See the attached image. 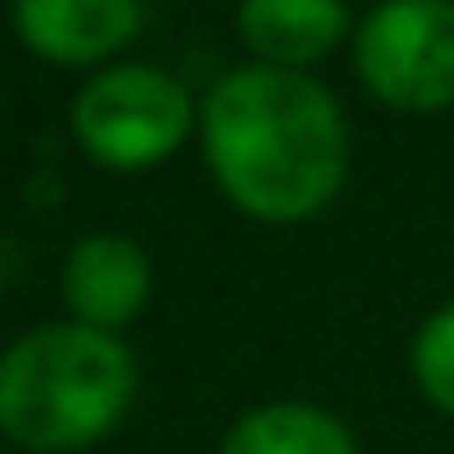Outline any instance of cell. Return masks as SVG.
<instances>
[{
	"label": "cell",
	"instance_id": "1",
	"mask_svg": "<svg viewBox=\"0 0 454 454\" xmlns=\"http://www.w3.org/2000/svg\"><path fill=\"white\" fill-rule=\"evenodd\" d=\"M196 155L242 219L288 231L340 201L351 178V121L322 75L236 64L201 92Z\"/></svg>",
	"mask_w": 454,
	"mask_h": 454
},
{
	"label": "cell",
	"instance_id": "2",
	"mask_svg": "<svg viewBox=\"0 0 454 454\" xmlns=\"http://www.w3.org/2000/svg\"><path fill=\"white\" fill-rule=\"evenodd\" d=\"M138 403V356L127 333L81 322L23 328L0 351V437L29 454H87L110 443Z\"/></svg>",
	"mask_w": 454,
	"mask_h": 454
},
{
	"label": "cell",
	"instance_id": "3",
	"mask_svg": "<svg viewBox=\"0 0 454 454\" xmlns=\"http://www.w3.org/2000/svg\"><path fill=\"white\" fill-rule=\"evenodd\" d=\"M201 98L150 58H121L81 75L69 98V138L104 173H155L196 145Z\"/></svg>",
	"mask_w": 454,
	"mask_h": 454
},
{
	"label": "cell",
	"instance_id": "4",
	"mask_svg": "<svg viewBox=\"0 0 454 454\" xmlns=\"http://www.w3.org/2000/svg\"><path fill=\"white\" fill-rule=\"evenodd\" d=\"M351 75L391 115L454 110V0H380L351 29Z\"/></svg>",
	"mask_w": 454,
	"mask_h": 454
},
{
	"label": "cell",
	"instance_id": "5",
	"mask_svg": "<svg viewBox=\"0 0 454 454\" xmlns=\"http://www.w3.org/2000/svg\"><path fill=\"white\" fill-rule=\"evenodd\" d=\"M155 294V259L127 231H87L69 242L58 265V300L64 317L98 333H127L150 310Z\"/></svg>",
	"mask_w": 454,
	"mask_h": 454
},
{
	"label": "cell",
	"instance_id": "6",
	"mask_svg": "<svg viewBox=\"0 0 454 454\" xmlns=\"http://www.w3.org/2000/svg\"><path fill=\"white\" fill-rule=\"evenodd\" d=\"M12 35L35 64L92 75L133 58L145 35V0H12Z\"/></svg>",
	"mask_w": 454,
	"mask_h": 454
},
{
	"label": "cell",
	"instance_id": "7",
	"mask_svg": "<svg viewBox=\"0 0 454 454\" xmlns=\"http://www.w3.org/2000/svg\"><path fill=\"white\" fill-rule=\"evenodd\" d=\"M351 0H236V41L265 69L317 75V64L351 46Z\"/></svg>",
	"mask_w": 454,
	"mask_h": 454
},
{
	"label": "cell",
	"instance_id": "8",
	"mask_svg": "<svg viewBox=\"0 0 454 454\" xmlns=\"http://www.w3.org/2000/svg\"><path fill=\"white\" fill-rule=\"evenodd\" d=\"M213 454H363V443H356L351 420L328 403L277 397L236 414Z\"/></svg>",
	"mask_w": 454,
	"mask_h": 454
},
{
	"label": "cell",
	"instance_id": "9",
	"mask_svg": "<svg viewBox=\"0 0 454 454\" xmlns=\"http://www.w3.org/2000/svg\"><path fill=\"white\" fill-rule=\"evenodd\" d=\"M409 380L443 420H454V300L437 305L409 340Z\"/></svg>",
	"mask_w": 454,
	"mask_h": 454
},
{
	"label": "cell",
	"instance_id": "10",
	"mask_svg": "<svg viewBox=\"0 0 454 454\" xmlns=\"http://www.w3.org/2000/svg\"><path fill=\"white\" fill-rule=\"evenodd\" d=\"M6 454H29V449H6Z\"/></svg>",
	"mask_w": 454,
	"mask_h": 454
}]
</instances>
